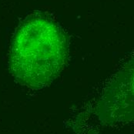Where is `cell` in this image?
<instances>
[{
  "mask_svg": "<svg viewBox=\"0 0 134 134\" xmlns=\"http://www.w3.org/2000/svg\"><path fill=\"white\" fill-rule=\"evenodd\" d=\"M66 56V44L61 31L50 21L28 19L19 28L12 43L10 68L23 86L40 89L59 74Z\"/></svg>",
  "mask_w": 134,
  "mask_h": 134,
  "instance_id": "obj_1",
  "label": "cell"
}]
</instances>
